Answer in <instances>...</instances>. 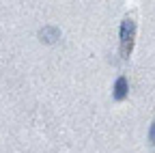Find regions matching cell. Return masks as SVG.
<instances>
[{
  "mask_svg": "<svg viewBox=\"0 0 155 153\" xmlns=\"http://www.w3.org/2000/svg\"><path fill=\"white\" fill-rule=\"evenodd\" d=\"M39 39H43L45 43H56L58 39H61V30H58L56 26H43L41 30H39Z\"/></svg>",
  "mask_w": 155,
  "mask_h": 153,
  "instance_id": "obj_2",
  "label": "cell"
},
{
  "mask_svg": "<svg viewBox=\"0 0 155 153\" xmlns=\"http://www.w3.org/2000/svg\"><path fill=\"white\" fill-rule=\"evenodd\" d=\"M149 140L155 145V121L151 123V127H149Z\"/></svg>",
  "mask_w": 155,
  "mask_h": 153,
  "instance_id": "obj_4",
  "label": "cell"
},
{
  "mask_svg": "<svg viewBox=\"0 0 155 153\" xmlns=\"http://www.w3.org/2000/svg\"><path fill=\"white\" fill-rule=\"evenodd\" d=\"M121 58H129L134 52V41H136V22L134 17L127 15L121 24Z\"/></svg>",
  "mask_w": 155,
  "mask_h": 153,
  "instance_id": "obj_1",
  "label": "cell"
},
{
  "mask_svg": "<svg viewBox=\"0 0 155 153\" xmlns=\"http://www.w3.org/2000/svg\"><path fill=\"white\" fill-rule=\"evenodd\" d=\"M129 93V84H127V78L125 75H119V80L114 82V99H125Z\"/></svg>",
  "mask_w": 155,
  "mask_h": 153,
  "instance_id": "obj_3",
  "label": "cell"
}]
</instances>
